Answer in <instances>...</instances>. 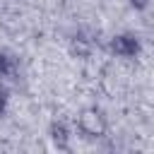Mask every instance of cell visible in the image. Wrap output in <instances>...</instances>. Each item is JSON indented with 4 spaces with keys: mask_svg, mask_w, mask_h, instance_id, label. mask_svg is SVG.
Listing matches in <instances>:
<instances>
[{
    "mask_svg": "<svg viewBox=\"0 0 154 154\" xmlns=\"http://www.w3.org/2000/svg\"><path fill=\"white\" fill-rule=\"evenodd\" d=\"M79 130L89 137H101L103 130H106V123H103V116L99 111H84L79 116Z\"/></svg>",
    "mask_w": 154,
    "mask_h": 154,
    "instance_id": "cell-1",
    "label": "cell"
},
{
    "mask_svg": "<svg viewBox=\"0 0 154 154\" xmlns=\"http://www.w3.org/2000/svg\"><path fill=\"white\" fill-rule=\"evenodd\" d=\"M111 48H113V53L120 55V58H132V55L140 51V43H137L135 36L125 34V36H116L113 43H111Z\"/></svg>",
    "mask_w": 154,
    "mask_h": 154,
    "instance_id": "cell-2",
    "label": "cell"
},
{
    "mask_svg": "<svg viewBox=\"0 0 154 154\" xmlns=\"http://www.w3.org/2000/svg\"><path fill=\"white\" fill-rule=\"evenodd\" d=\"M14 72H17V63H14V58L0 53V77H12Z\"/></svg>",
    "mask_w": 154,
    "mask_h": 154,
    "instance_id": "cell-3",
    "label": "cell"
},
{
    "mask_svg": "<svg viewBox=\"0 0 154 154\" xmlns=\"http://www.w3.org/2000/svg\"><path fill=\"white\" fill-rule=\"evenodd\" d=\"M51 137L60 144V147H65V142H67V128L63 125V123H53V128H51Z\"/></svg>",
    "mask_w": 154,
    "mask_h": 154,
    "instance_id": "cell-4",
    "label": "cell"
},
{
    "mask_svg": "<svg viewBox=\"0 0 154 154\" xmlns=\"http://www.w3.org/2000/svg\"><path fill=\"white\" fill-rule=\"evenodd\" d=\"M5 108H7V94H5V91H0V116L5 113Z\"/></svg>",
    "mask_w": 154,
    "mask_h": 154,
    "instance_id": "cell-5",
    "label": "cell"
}]
</instances>
